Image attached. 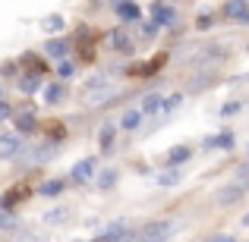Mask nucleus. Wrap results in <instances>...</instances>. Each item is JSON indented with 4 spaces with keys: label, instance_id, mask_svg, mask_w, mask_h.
<instances>
[{
    "label": "nucleus",
    "instance_id": "obj_1",
    "mask_svg": "<svg viewBox=\"0 0 249 242\" xmlns=\"http://www.w3.org/2000/svg\"><path fill=\"white\" fill-rule=\"evenodd\" d=\"M82 97H85V104H91V107H104L110 97H117V85L101 82V85H95V88L82 91Z\"/></svg>",
    "mask_w": 249,
    "mask_h": 242
},
{
    "label": "nucleus",
    "instance_id": "obj_2",
    "mask_svg": "<svg viewBox=\"0 0 249 242\" xmlns=\"http://www.w3.org/2000/svg\"><path fill=\"white\" fill-rule=\"evenodd\" d=\"M22 148H25V142H22V135H0V161H16L19 154H22Z\"/></svg>",
    "mask_w": 249,
    "mask_h": 242
},
{
    "label": "nucleus",
    "instance_id": "obj_3",
    "mask_svg": "<svg viewBox=\"0 0 249 242\" xmlns=\"http://www.w3.org/2000/svg\"><path fill=\"white\" fill-rule=\"evenodd\" d=\"M246 198V182L237 179V182H227V186L218 189V201L221 205H237V201Z\"/></svg>",
    "mask_w": 249,
    "mask_h": 242
},
{
    "label": "nucleus",
    "instance_id": "obj_4",
    "mask_svg": "<svg viewBox=\"0 0 249 242\" xmlns=\"http://www.w3.org/2000/svg\"><path fill=\"white\" fill-rule=\"evenodd\" d=\"M133 236H136V233L129 230L123 220H114V224H107V230H101L95 239L98 242H117V239H133Z\"/></svg>",
    "mask_w": 249,
    "mask_h": 242
},
{
    "label": "nucleus",
    "instance_id": "obj_5",
    "mask_svg": "<svg viewBox=\"0 0 249 242\" xmlns=\"http://www.w3.org/2000/svg\"><path fill=\"white\" fill-rule=\"evenodd\" d=\"M44 82V69H29V73H19L16 76V85L22 95H32V91H38Z\"/></svg>",
    "mask_w": 249,
    "mask_h": 242
},
{
    "label": "nucleus",
    "instance_id": "obj_6",
    "mask_svg": "<svg viewBox=\"0 0 249 242\" xmlns=\"http://www.w3.org/2000/svg\"><path fill=\"white\" fill-rule=\"evenodd\" d=\"M221 16H224V19H237V22L249 25V6H246V0H227V3L221 6Z\"/></svg>",
    "mask_w": 249,
    "mask_h": 242
},
{
    "label": "nucleus",
    "instance_id": "obj_7",
    "mask_svg": "<svg viewBox=\"0 0 249 242\" xmlns=\"http://www.w3.org/2000/svg\"><path fill=\"white\" fill-rule=\"evenodd\" d=\"M174 226H177L174 220H155V224H148L145 230L139 233V236H142V239H167L170 233H174Z\"/></svg>",
    "mask_w": 249,
    "mask_h": 242
},
{
    "label": "nucleus",
    "instance_id": "obj_8",
    "mask_svg": "<svg viewBox=\"0 0 249 242\" xmlns=\"http://www.w3.org/2000/svg\"><path fill=\"white\" fill-rule=\"evenodd\" d=\"M91 176H95V158H85V161H79L73 170H70V179H73L76 186H85Z\"/></svg>",
    "mask_w": 249,
    "mask_h": 242
},
{
    "label": "nucleus",
    "instance_id": "obj_9",
    "mask_svg": "<svg viewBox=\"0 0 249 242\" xmlns=\"http://www.w3.org/2000/svg\"><path fill=\"white\" fill-rule=\"evenodd\" d=\"M152 19L158 22V29H161V25H170L177 19V10L167 6V3H161V0H155V3H152Z\"/></svg>",
    "mask_w": 249,
    "mask_h": 242
},
{
    "label": "nucleus",
    "instance_id": "obj_10",
    "mask_svg": "<svg viewBox=\"0 0 249 242\" xmlns=\"http://www.w3.org/2000/svg\"><path fill=\"white\" fill-rule=\"evenodd\" d=\"M13 126H16V132L19 135H29V132H35V113L32 110H22V113H13Z\"/></svg>",
    "mask_w": 249,
    "mask_h": 242
},
{
    "label": "nucleus",
    "instance_id": "obj_11",
    "mask_svg": "<svg viewBox=\"0 0 249 242\" xmlns=\"http://www.w3.org/2000/svg\"><path fill=\"white\" fill-rule=\"evenodd\" d=\"M110 44H114V50H117V54H123V57L133 54V38H129L123 29H114V32H110Z\"/></svg>",
    "mask_w": 249,
    "mask_h": 242
},
{
    "label": "nucleus",
    "instance_id": "obj_12",
    "mask_svg": "<svg viewBox=\"0 0 249 242\" xmlns=\"http://www.w3.org/2000/svg\"><path fill=\"white\" fill-rule=\"evenodd\" d=\"M41 97H44V104H60L67 97V88L60 82H48V85L41 82Z\"/></svg>",
    "mask_w": 249,
    "mask_h": 242
},
{
    "label": "nucleus",
    "instance_id": "obj_13",
    "mask_svg": "<svg viewBox=\"0 0 249 242\" xmlns=\"http://www.w3.org/2000/svg\"><path fill=\"white\" fill-rule=\"evenodd\" d=\"M70 48H73V44H70L67 38H54V41H48V44H44V57H54V60H63V57L70 54Z\"/></svg>",
    "mask_w": 249,
    "mask_h": 242
},
{
    "label": "nucleus",
    "instance_id": "obj_14",
    "mask_svg": "<svg viewBox=\"0 0 249 242\" xmlns=\"http://www.w3.org/2000/svg\"><path fill=\"white\" fill-rule=\"evenodd\" d=\"M214 79H218V76H214L212 69H205V73H196L193 79H189V85H186V91H205L208 85H214Z\"/></svg>",
    "mask_w": 249,
    "mask_h": 242
},
{
    "label": "nucleus",
    "instance_id": "obj_15",
    "mask_svg": "<svg viewBox=\"0 0 249 242\" xmlns=\"http://www.w3.org/2000/svg\"><path fill=\"white\" fill-rule=\"evenodd\" d=\"M189 158H193V148L177 145V148H170V151H167V167H180V163H186Z\"/></svg>",
    "mask_w": 249,
    "mask_h": 242
},
{
    "label": "nucleus",
    "instance_id": "obj_16",
    "mask_svg": "<svg viewBox=\"0 0 249 242\" xmlns=\"http://www.w3.org/2000/svg\"><path fill=\"white\" fill-rule=\"evenodd\" d=\"M114 10L120 13L123 22H136V19H139V6L129 3V0H120V3H114Z\"/></svg>",
    "mask_w": 249,
    "mask_h": 242
},
{
    "label": "nucleus",
    "instance_id": "obj_17",
    "mask_svg": "<svg viewBox=\"0 0 249 242\" xmlns=\"http://www.w3.org/2000/svg\"><path fill=\"white\" fill-rule=\"evenodd\" d=\"M41 220L48 226H57V224H63V220H70V208H51V211H44Z\"/></svg>",
    "mask_w": 249,
    "mask_h": 242
},
{
    "label": "nucleus",
    "instance_id": "obj_18",
    "mask_svg": "<svg viewBox=\"0 0 249 242\" xmlns=\"http://www.w3.org/2000/svg\"><path fill=\"white\" fill-rule=\"evenodd\" d=\"M158 110H161V95H145L142 97V107H139L142 116H152V113H158Z\"/></svg>",
    "mask_w": 249,
    "mask_h": 242
},
{
    "label": "nucleus",
    "instance_id": "obj_19",
    "mask_svg": "<svg viewBox=\"0 0 249 242\" xmlns=\"http://www.w3.org/2000/svg\"><path fill=\"white\" fill-rule=\"evenodd\" d=\"M41 29L48 32V35H57V32H63V16H57V13L44 16V19H41Z\"/></svg>",
    "mask_w": 249,
    "mask_h": 242
},
{
    "label": "nucleus",
    "instance_id": "obj_20",
    "mask_svg": "<svg viewBox=\"0 0 249 242\" xmlns=\"http://www.w3.org/2000/svg\"><path fill=\"white\" fill-rule=\"evenodd\" d=\"M114 135H117V126H114V123H104V126L98 129V142H101V148H104V151L110 148V142H114Z\"/></svg>",
    "mask_w": 249,
    "mask_h": 242
},
{
    "label": "nucleus",
    "instance_id": "obj_21",
    "mask_svg": "<svg viewBox=\"0 0 249 242\" xmlns=\"http://www.w3.org/2000/svg\"><path fill=\"white\" fill-rule=\"evenodd\" d=\"M139 120H142V113H139V110H126V113H123V120H120V126H117V129H126V132H133V129L139 126Z\"/></svg>",
    "mask_w": 249,
    "mask_h": 242
},
{
    "label": "nucleus",
    "instance_id": "obj_22",
    "mask_svg": "<svg viewBox=\"0 0 249 242\" xmlns=\"http://www.w3.org/2000/svg\"><path fill=\"white\" fill-rule=\"evenodd\" d=\"M233 145V135L224 132V135H214V139H205L202 142V148H231Z\"/></svg>",
    "mask_w": 249,
    "mask_h": 242
},
{
    "label": "nucleus",
    "instance_id": "obj_23",
    "mask_svg": "<svg viewBox=\"0 0 249 242\" xmlns=\"http://www.w3.org/2000/svg\"><path fill=\"white\" fill-rule=\"evenodd\" d=\"M114 182H117V170L114 167L101 170V176H98V189H114Z\"/></svg>",
    "mask_w": 249,
    "mask_h": 242
},
{
    "label": "nucleus",
    "instance_id": "obj_24",
    "mask_svg": "<svg viewBox=\"0 0 249 242\" xmlns=\"http://www.w3.org/2000/svg\"><path fill=\"white\" fill-rule=\"evenodd\" d=\"M155 179H158V186H177V182H180V173H177L174 167H167L164 173H158Z\"/></svg>",
    "mask_w": 249,
    "mask_h": 242
},
{
    "label": "nucleus",
    "instance_id": "obj_25",
    "mask_svg": "<svg viewBox=\"0 0 249 242\" xmlns=\"http://www.w3.org/2000/svg\"><path fill=\"white\" fill-rule=\"evenodd\" d=\"M180 104H183V95L161 97V110H164V113H174V110H180Z\"/></svg>",
    "mask_w": 249,
    "mask_h": 242
},
{
    "label": "nucleus",
    "instance_id": "obj_26",
    "mask_svg": "<svg viewBox=\"0 0 249 242\" xmlns=\"http://www.w3.org/2000/svg\"><path fill=\"white\" fill-rule=\"evenodd\" d=\"M57 76H60V79H73V76H76V63L63 60L60 66H57Z\"/></svg>",
    "mask_w": 249,
    "mask_h": 242
},
{
    "label": "nucleus",
    "instance_id": "obj_27",
    "mask_svg": "<svg viewBox=\"0 0 249 242\" xmlns=\"http://www.w3.org/2000/svg\"><path fill=\"white\" fill-rule=\"evenodd\" d=\"M139 32H142V38H155V35H158V22H155V19H148V22L139 25Z\"/></svg>",
    "mask_w": 249,
    "mask_h": 242
},
{
    "label": "nucleus",
    "instance_id": "obj_28",
    "mask_svg": "<svg viewBox=\"0 0 249 242\" xmlns=\"http://www.w3.org/2000/svg\"><path fill=\"white\" fill-rule=\"evenodd\" d=\"M60 189H63L60 179H51V182H44V186H41V195H60Z\"/></svg>",
    "mask_w": 249,
    "mask_h": 242
},
{
    "label": "nucleus",
    "instance_id": "obj_29",
    "mask_svg": "<svg viewBox=\"0 0 249 242\" xmlns=\"http://www.w3.org/2000/svg\"><path fill=\"white\" fill-rule=\"evenodd\" d=\"M240 107H243L240 101H233V104H224V107H221V116H231V113H237Z\"/></svg>",
    "mask_w": 249,
    "mask_h": 242
},
{
    "label": "nucleus",
    "instance_id": "obj_30",
    "mask_svg": "<svg viewBox=\"0 0 249 242\" xmlns=\"http://www.w3.org/2000/svg\"><path fill=\"white\" fill-rule=\"evenodd\" d=\"M101 82H107V79H104V76H95V79H89V82H85V85H82V91H89V88H95V85H101Z\"/></svg>",
    "mask_w": 249,
    "mask_h": 242
},
{
    "label": "nucleus",
    "instance_id": "obj_31",
    "mask_svg": "<svg viewBox=\"0 0 249 242\" xmlns=\"http://www.w3.org/2000/svg\"><path fill=\"white\" fill-rule=\"evenodd\" d=\"M10 113H13V110H10V104H6L3 97H0V120H6V116H10Z\"/></svg>",
    "mask_w": 249,
    "mask_h": 242
},
{
    "label": "nucleus",
    "instance_id": "obj_32",
    "mask_svg": "<svg viewBox=\"0 0 249 242\" xmlns=\"http://www.w3.org/2000/svg\"><path fill=\"white\" fill-rule=\"evenodd\" d=\"M0 73H3L6 79H10V76H16V63H3V69H0Z\"/></svg>",
    "mask_w": 249,
    "mask_h": 242
},
{
    "label": "nucleus",
    "instance_id": "obj_33",
    "mask_svg": "<svg viewBox=\"0 0 249 242\" xmlns=\"http://www.w3.org/2000/svg\"><path fill=\"white\" fill-rule=\"evenodd\" d=\"M233 236H231V233H214V236H212V242H231Z\"/></svg>",
    "mask_w": 249,
    "mask_h": 242
},
{
    "label": "nucleus",
    "instance_id": "obj_34",
    "mask_svg": "<svg viewBox=\"0 0 249 242\" xmlns=\"http://www.w3.org/2000/svg\"><path fill=\"white\" fill-rule=\"evenodd\" d=\"M199 29H212V16H208V13H205V16H199Z\"/></svg>",
    "mask_w": 249,
    "mask_h": 242
},
{
    "label": "nucleus",
    "instance_id": "obj_35",
    "mask_svg": "<svg viewBox=\"0 0 249 242\" xmlns=\"http://www.w3.org/2000/svg\"><path fill=\"white\" fill-rule=\"evenodd\" d=\"M243 224H246V226H249V214H246V217H243Z\"/></svg>",
    "mask_w": 249,
    "mask_h": 242
},
{
    "label": "nucleus",
    "instance_id": "obj_36",
    "mask_svg": "<svg viewBox=\"0 0 249 242\" xmlns=\"http://www.w3.org/2000/svg\"><path fill=\"white\" fill-rule=\"evenodd\" d=\"M0 220H3V208H0Z\"/></svg>",
    "mask_w": 249,
    "mask_h": 242
},
{
    "label": "nucleus",
    "instance_id": "obj_37",
    "mask_svg": "<svg viewBox=\"0 0 249 242\" xmlns=\"http://www.w3.org/2000/svg\"><path fill=\"white\" fill-rule=\"evenodd\" d=\"M0 97H3V88H0Z\"/></svg>",
    "mask_w": 249,
    "mask_h": 242
},
{
    "label": "nucleus",
    "instance_id": "obj_38",
    "mask_svg": "<svg viewBox=\"0 0 249 242\" xmlns=\"http://www.w3.org/2000/svg\"><path fill=\"white\" fill-rule=\"evenodd\" d=\"M0 135H3V132H0Z\"/></svg>",
    "mask_w": 249,
    "mask_h": 242
}]
</instances>
